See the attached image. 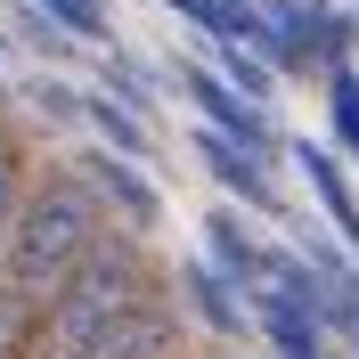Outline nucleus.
I'll use <instances>...</instances> for the list:
<instances>
[{
    "label": "nucleus",
    "instance_id": "nucleus-1",
    "mask_svg": "<svg viewBox=\"0 0 359 359\" xmlns=\"http://www.w3.org/2000/svg\"><path fill=\"white\" fill-rule=\"evenodd\" d=\"M147 294H163L147 245H139L131 229H107V237L82 253V269L49 294V311L33 318V351L25 359H82L90 343L107 335V327H123Z\"/></svg>",
    "mask_w": 359,
    "mask_h": 359
},
{
    "label": "nucleus",
    "instance_id": "nucleus-2",
    "mask_svg": "<svg viewBox=\"0 0 359 359\" xmlns=\"http://www.w3.org/2000/svg\"><path fill=\"white\" fill-rule=\"evenodd\" d=\"M98 237H107V204L82 188V172H41L33 196H25V212H17L0 286L17 294V302H33V311H49V294L82 269V253L98 245Z\"/></svg>",
    "mask_w": 359,
    "mask_h": 359
},
{
    "label": "nucleus",
    "instance_id": "nucleus-3",
    "mask_svg": "<svg viewBox=\"0 0 359 359\" xmlns=\"http://www.w3.org/2000/svg\"><path fill=\"white\" fill-rule=\"evenodd\" d=\"M180 82H188V98L204 107V131H221L229 147H245L253 163H269V156H278V147H269V123H262V107H253V98H237V90H229L221 74L180 66Z\"/></svg>",
    "mask_w": 359,
    "mask_h": 359
},
{
    "label": "nucleus",
    "instance_id": "nucleus-4",
    "mask_svg": "<svg viewBox=\"0 0 359 359\" xmlns=\"http://www.w3.org/2000/svg\"><path fill=\"white\" fill-rule=\"evenodd\" d=\"M180 343H188V327H180L172 294H147V302H139L123 327H107L82 359H180Z\"/></svg>",
    "mask_w": 359,
    "mask_h": 359
},
{
    "label": "nucleus",
    "instance_id": "nucleus-5",
    "mask_svg": "<svg viewBox=\"0 0 359 359\" xmlns=\"http://www.w3.org/2000/svg\"><path fill=\"white\" fill-rule=\"evenodd\" d=\"M82 188H90V196H98V204H114L131 237H139V229H147V221H156V212H163V204H156V180L139 172V163L107 156V147H90V156H82Z\"/></svg>",
    "mask_w": 359,
    "mask_h": 359
},
{
    "label": "nucleus",
    "instance_id": "nucleus-6",
    "mask_svg": "<svg viewBox=\"0 0 359 359\" xmlns=\"http://www.w3.org/2000/svg\"><path fill=\"white\" fill-rule=\"evenodd\" d=\"M253 311H262V335L286 359H327V327H318L311 302H294V294H278V286H253Z\"/></svg>",
    "mask_w": 359,
    "mask_h": 359
},
{
    "label": "nucleus",
    "instance_id": "nucleus-7",
    "mask_svg": "<svg viewBox=\"0 0 359 359\" xmlns=\"http://www.w3.org/2000/svg\"><path fill=\"white\" fill-rule=\"evenodd\" d=\"M196 156H204V172L221 180L229 196H245L253 212H278V188H269V163H253L245 147H229L221 131H196Z\"/></svg>",
    "mask_w": 359,
    "mask_h": 359
},
{
    "label": "nucleus",
    "instance_id": "nucleus-8",
    "mask_svg": "<svg viewBox=\"0 0 359 359\" xmlns=\"http://www.w3.org/2000/svg\"><path fill=\"white\" fill-rule=\"evenodd\" d=\"M204 245H212V269H221L229 286H262V262H269V245H253L237 212H212V221H204Z\"/></svg>",
    "mask_w": 359,
    "mask_h": 359
},
{
    "label": "nucleus",
    "instance_id": "nucleus-9",
    "mask_svg": "<svg viewBox=\"0 0 359 359\" xmlns=\"http://www.w3.org/2000/svg\"><path fill=\"white\" fill-rule=\"evenodd\" d=\"M33 147H25V131H8L0 123V262H8V237H17V212H25V196H33Z\"/></svg>",
    "mask_w": 359,
    "mask_h": 359
},
{
    "label": "nucleus",
    "instance_id": "nucleus-10",
    "mask_svg": "<svg viewBox=\"0 0 359 359\" xmlns=\"http://www.w3.org/2000/svg\"><path fill=\"white\" fill-rule=\"evenodd\" d=\"M180 294L196 302V318L212 327V335H237V327H245V302L229 294V278L212 262H188V269H180Z\"/></svg>",
    "mask_w": 359,
    "mask_h": 359
},
{
    "label": "nucleus",
    "instance_id": "nucleus-11",
    "mask_svg": "<svg viewBox=\"0 0 359 359\" xmlns=\"http://www.w3.org/2000/svg\"><path fill=\"white\" fill-rule=\"evenodd\" d=\"M302 172H311V188H318V204L335 212V229L359 245V204H351V180H343V163L327 156V147H302Z\"/></svg>",
    "mask_w": 359,
    "mask_h": 359
},
{
    "label": "nucleus",
    "instance_id": "nucleus-12",
    "mask_svg": "<svg viewBox=\"0 0 359 359\" xmlns=\"http://www.w3.org/2000/svg\"><path fill=\"white\" fill-rule=\"evenodd\" d=\"M82 114H90V131L107 139V156H123V163L147 156V131H139V114H131V107H114V98H82Z\"/></svg>",
    "mask_w": 359,
    "mask_h": 359
},
{
    "label": "nucleus",
    "instance_id": "nucleus-13",
    "mask_svg": "<svg viewBox=\"0 0 359 359\" xmlns=\"http://www.w3.org/2000/svg\"><path fill=\"white\" fill-rule=\"evenodd\" d=\"M163 8H180V17H196L204 33H221V41H253V33H262V17H253V0H163Z\"/></svg>",
    "mask_w": 359,
    "mask_h": 359
},
{
    "label": "nucleus",
    "instance_id": "nucleus-14",
    "mask_svg": "<svg viewBox=\"0 0 359 359\" xmlns=\"http://www.w3.org/2000/svg\"><path fill=\"white\" fill-rule=\"evenodd\" d=\"M327 114H335V147L359 156V74H335L327 82Z\"/></svg>",
    "mask_w": 359,
    "mask_h": 359
},
{
    "label": "nucleus",
    "instance_id": "nucleus-15",
    "mask_svg": "<svg viewBox=\"0 0 359 359\" xmlns=\"http://www.w3.org/2000/svg\"><path fill=\"white\" fill-rule=\"evenodd\" d=\"M33 318H41L33 302H17V294L0 286V359H25V351H33Z\"/></svg>",
    "mask_w": 359,
    "mask_h": 359
},
{
    "label": "nucleus",
    "instance_id": "nucleus-16",
    "mask_svg": "<svg viewBox=\"0 0 359 359\" xmlns=\"http://www.w3.org/2000/svg\"><path fill=\"white\" fill-rule=\"evenodd\" d=\"M41 8L66 25V33H90V41L107 33V0H41Z\"/></svg>",
    "mask_w": 359,
    "mask_h": 359
},
{
    "label": "nucleus",
    "instance_id": "nucleus-17",
    "mask_svg": "<svg viewBox=\"0 0 359 359\" xmlns=\"http://www.w3.org/2000/svg\"><path fill=\"white\" fill-rule=\"evenodd\" d=\"M229 74H237V98H253V107H262L269 90H278V82H269V66H262V57H245V41H229Z\"/></svg>",
    "mask_w": 359,
    "mask_h": 359
},
{
    "label": "nucleus",
    "instance_id": "nucleus-18",
    "mask_svg": "<svg viewBox=\"0 0 359 359\" xmlns=\"http://www.w3.org/2000/svg\"><path fill=\"white\" fill-rule=\"evenodd\" d=\"M107 82L123 90L131 107H147V82H139V66H131V57H107Z\"/></svg>",
    "mask_w": 359,
    "mask_h": 359
}]
</instances>
